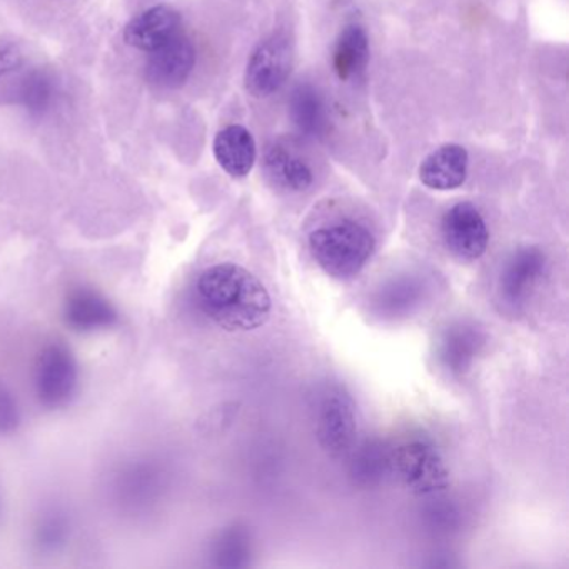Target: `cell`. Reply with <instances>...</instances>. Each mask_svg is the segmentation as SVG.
<instances>
[{"instance_id": "cell-1", "label": "cell", "mask_w": 569, "mask_h": 569, "mask_svg": "<svg viewBox=\"0 0 569 569\" xmlns=\"http://www.w3.org/2000/svg\"><path fill=\"white\" fill-rule=\"evenodd\" d=\"M196 299L206 318L229 332L254 331L271 316V296L266 286L232 262L204 269L196 281Z\"/></svg>"}, {"instance_id": "cell-2", "label": "cell", "mask_w": 569, "mask_h": 569, "mask_svg": "<svg viewBox=\"0 0 569 569\" xmlns=\"http://www.w3.org/2000/svg\"><path fill=\"white\" fill-rule=\"evenodd\" d=\"M309 249L326 274L335 279H351L368 264L376 249V239L366 226L346 219L312 231Z\"/></svg>"}, {"instance_id": "cell-3", "label": "cell", "mask_w": 569, "mask_h": 569, "mask_svg": "<svg viewBox=\"0 0 569 569\" xmlns=\"http://www.w3.org/2000/svg\"><path fill=\"white\" fill-rule=\"evenodd\" d=\"M36 396L49 411L66 408L79 386V365L74 352L64 342H51L42 349L36 365Z\"/></svg>"}, {"instance_id": "cell-4", "label": "cell", "mask_w": 569, "mask_h": 569, "mask_svg": "<svg viewBox=\"0 0 569 569\" xmlns=\"http://www.w3.org/2000/svg\"><path fill=\"white\" fill-rule=\"evenodd\" d=\"M389 468L395 469L402 485L416 495H431L449 486V472L441 455L431 442L411 439L389 455Z\"/></svg>"}, {"instance_id": "cell-5", "label": "cell", "mask_w": 569, "mask_h": 569, "mask_svg": "<svg viewBox=\"0 0 569 569\" xmlns=\"http://www.w3.org/2000/svg\"><path fill=\"white\" fill-rule=\"evenodd\" d=\"M358 435L356 406L351 396L339 388L329 386L322 391L316 409V436L319 446L332 458L348 455Z\"/></svg>"}, {"instance_id": "cell-6", "label": "cell", "mask_w": 569, "mask_h": 569, "mask_svg": "<svg viewBox=\"0 0 569 569\" xmlns=\"http://www.w3.org/2000/svg\"><path fill=\"white\" fill-rule=\"evenodd\" d=\"M292 48L288 38L271 36L252 52L246 68V91L258 99L278 92L291 74Z\"/></svg>"}, {"instance_id": "cell-7", "label": "cell", "mask_w": 569, "mask_h": 569, "mask_svg": "<svg viewBox=\"0 0 569 569\" xmlns=\"http://www.w3.org/2000/svg\"><path fill=\"white\" fill-rule=\"evenodd\" d=\"M441 232L448 251L461 261H476L488 249V226L471 202L452 206L442 218Z\"/></svg>"}, {"instance_id": "cell-8", "label": "cell", "mask_w": 569, "mask_h": 569, "mask_svg": "<svg viewBox=\"0 0 569 569\" xmlns=\"http://www.w3.org/2000/svg\"><path fill=\"white\" fill-rule=\"evenodd\" d=\"M545 252L539 248H521L509 256L499 276L498 289L505 305L519 308L531 298L546 272Z\"/></svg>"}, {"instance_id": "cell-9", "label": "cell", "mask_w": 569, "mask_h": 569, "mask_svg": "<svg viewBox=\"0 0 569 569\" xmlns=\"http://www.w3.org/2000/svg\"><path fill=\"white\" fill-rule=\"evenodd\" d=\"M62 315L66 325L81 335L106 331L114 328L119 321V311L111 299L89 286H78L69 291Z\"/></svg>"}, {"instance_id": "cell-10", "label": "cell", "mask_w": 569, "mask_h": 569, "mask_svg": "<svg viewBox=\"0 0 569 569\" xmlns=\"http://www.w3.org/2000/svg\"><path fill=\"white\" fill-rule=\"evenodd\" d=\"M149 54L146 78L158 88H181L194 69V46L182 34Z\"/></svg>"}, {"instance_id": "cell-11", "label": "cell", "mask_w": 569, "mask_h": 569, "mask_svg": "<svg viewBox=\"0 0 569 569\" xmlns=\"http://www.w3.org/2000/svg\"><path fill=\"white\" fill-rule=\"evenodd\" d=\"M181 14L174 8L156 6L126 26L124 39L131 48L152 52L181 34Z\"/></svg>"}, {"instance_id": "cell-12", "label": "cell", "mask_w": 569, "mask_h": 569, "mask_svg": "<svg viewBox=\"0 0 569 569\" xmlns=\"http://www.w3.org/2000/svg\"><path fill=\"white\" fill-rule=\"evenodd\" d=\"M469 156L462 146L445 144L432 151L419 166V179L435 191H452L466 181Z\"/></svg>"}, {"instance_id": "cell-13", "label": "cell", "mask_w": 569, "mask_h": 569, "mask_svg": "<svg viewBox=\"0 0 569 569\" xmlns=\"http://www.w3.org/2000/svg\"><path fill=\"white\" fill-rule=\"evenodd\" d=\"M214 156L222 169L232 178H246L252 171L258 149L251 132L242 126H228L214 139Z\"/></svg>"}, {"instance_id": "cell-14", "label": "cell", "mask_w": 569, "mask_h": 569, "mask_svg": "<svg viewBox=\"0 0 569 569\" xmlns=\"http://www.w3.org/2000/svg\"><path fill=\"white\" fill-rule=\"evenodd\" d=\"M264 169L268 178L284 191H308L315 182L311 166L286 146L274 144L268 148Z\"/></svg>"}, {"instance_id": "cell-15", "label": "cell", "mask_w": 569, "mask_h": 569, "mask_svg": "<svg viewBox=\"0 0 569 569\" xmlns=\"http://www.w3.org/2000/svg\"><path fill=\"white\" fill-rule=\"evenodd\" d=\"M369 61V39L361 26H348L339 34L332 52V68L341 81H351Z\"/></svg>"}, {"instance_id": "cell-16", "label": "cell", "mask_w": 569, "mask_h": 569, "mask_svg": "<svg viewBox=\"0 0 569 569\" xmlns=\"http://www.w3.org/2000/svg\"><path fill=\"white\" fill-rule=\"evenodd\" d=\"M289 112H291L296 128L305 134L315 136L316 138L325 131V102H322L321 96L309 86H301L292 92Z\"/></svg>"}, {"instance_id": "cell-17", "label": "cell", "mask_w": 569, "mask_h": 569, "mask_svg": "<svg viewBox=\"0 0 569 569\" xmlns=\"http://www.w3.org/2000/svg\"><path fill=\"white\" fill-rule=\"evenodd\" d=\"M481 342L475 328L458 326L448 331L441 342V358L451 371L462 372L471 365Z\"/></svg>"}, {"instance_id": "cell-18", "label": "cell", "mask_w": 569, "mask_h": 569, "mask_svg": "<svg viewBox=\"0 0 569 569\" xmlns=\"http://www.w3.org/2000/svg\"><path fill=\"white\" fill-rule=\"evenodd\" d=\"M389 468V455L378 442H366L355 452L351 465V476L359 485L371 486L378 482Z\"/></svg>"}, {"instance_id": "cell-19", "label": "cell", "mask_w": 569, "mask_h": 569, "mask_svg": "<svg viewBox=\"0 0 569 569\" xmlns=\"http://www.w3.org/2000/svg\"><path fill=\"white\" fill-rule=\"evenodd\" d=\"M249 556V538L244 529L229 528L219 535L212 548L216 565L239 568L246 565Z\"/></svg>"}, {"instance_id": "cell-20", "label": "cell", "mask_w": 569, "mask_h": 569, "mask_svg": "<svg viewBox=\"0 0 569 569\" xmlns=\"http://www.w3.org/2000/svg\"><path fill=\"white\" fill-rule=\"evenodd\" d=\"M69 521L64 512L51 511L42 516L36 528V545L42 551H58L61 546L66 545L69 538Z\"/></svg>"}, {"instance_id": "cell-21", "label": "cell", "mask_w": 569, "mask_h": 569, "mask_svg": "<svg viewBox=\"0 0 569 569\" xmlns=\"http://www.w3.org/2000/svg\"><path fill=\"white\" fill-rule=\"evenodd\" d=\"M19 426H21V411H19L18 399L6 382L0 381V436L14 435Z\"/></svg>"}, {"instance_id": "cell-22", "label": "cell", "mask_w": 569, "mask_h": 569, "mask_svg": "<svg viewBox=\"0 0 569 569\" xmlns=\"http://www.w3.org/2000/svg\"><path fill=\"white\" fill-rule=\"evenodd\" d=\"M22 96H24L26 102L31 108H46L49 99H51V86H49V81L44 76H32V78L26 81L24 94Z\"/></svg>"}, {"instance_id": "cell-23", "label": "cell", "mask_w": 569, "mask_h": 569, "mask_svg": "<svg viewBox=\"0 0 569 569\" xmlns=\"http://www.w3.org/2000/svg\"><path fill=\"white\" fill-rule=\"evenodd\" d=\"M19 62H21V56H19L18 49L12 48V46L0 44V76L12 71V68H16Z\"/></svg>"}]
</instances>
